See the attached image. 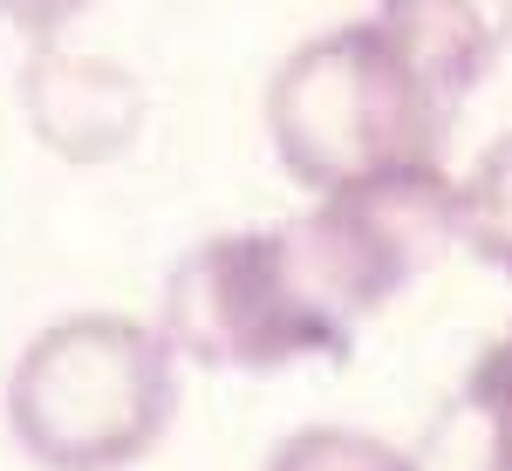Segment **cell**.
I'll use <instances>...</instances> for the list:
<instances>
[{
    "label": "cell",
    "mask_w": 512,
    "mask_h": 471,
    "mask_svg": "<svg viewBox=\"0 0 512 471\" xmlns=\"http://www.w3.org/2000/svg\"><path fill=\"white\" fill-rule=\"evenodd\" d=\"M458 246L478 267L512 274V130L492 137L478 164L458 178Z\"/></svg>",
    "instance_id": "obj_7"
},
{
    "label": "cell",
    "mask_w": 512,
    "mask_h": 471,
    "mask_svg": "<svg viewBox=\"0 0 512 471\" xmlns=\"http://www.w3.org/2000/svg\"><path fill=\"white\" fill-rule=\"evenodd\" d=\"M458 103L369 14L301 41L267 82V137L301 192H342L383 171L444 164Z\"/></svg>",
    "instance_id": "obj_1"
},
{
    "label": "cell",
    "mask_w": 512,
    "mask_h": 471,
    "mask_svg": "<svg viewBox=\"0 0 512 471\" xmlns=\"http://www.w3.org/2000/svg\"><path fill=\"white\" fill-rule=\"evenodd\" d=\"M287 246L315 301L355 328L458 246V185L444 178V164H417L321 192L301 219H287Z\"/></svg>",
    "instance_id": "obj_4"
},
{
    "label": "cell",
    "mask_w": 512,
    "mask_h": 471,
    "mask_svg": "<svg viewBox=\"0 0 512 471\" xmlns=\"http://www.w3.org/2000/svg\"><path fill=\"white\" fill-rule=\"evenodd\" d=\"M465 396H472L478 410H485V417L512 437V328L492 342V349H478L472 376H465Z\"/></svg>",
    "instance_id": "obj_10"
},
{
    "label": "cell",
    "mask_w": 512,
    "mask_h": 471,
    "mask_svg": "<svg viewBox=\"0 0 512 471\" xmlns=\"http://www.w3.org/2000/svg\"><path fill=\"white\" fill-rule=\"evenodd\" d=\"M369 7L451 103H465L492 76V62L512 41V0H369Z\"/></svg>",
    "instance_id": "obj_6"
},
{
    "label": "cell",
    "mask_w": 512,
    "mask_h": 471,
    "mask_svg": "<svg viewBox=\"0 0 512 471\" xmlns=\"http://www.w3.org/2000/svg\"><path fill=\"white\" fill-rule=\"evenodd\" d=\"M267 471H417V451H396L349 424H308L267 458Z\"/></svg>",
    "instance_id": "obj_9"
},
{
    "label": "cell",
    "mask_w": 512,
    "mask_h": 471,
    "mask_svg": "<svg viewBox=\"0 0 512 471\" xmlns=\"http://www.w3.org/2000/svg\"><path fill=\"white\" fill-rule=\"evenodd\" d=\"M158 335L178 362L267 376L294 362H349L355 328L315 301L308 274L294 267L287 226L212 233L171 267L158 301Z\"/></svg>",
    "instance_id": "obj_3"
},
{
    "label": "cell",
    "mask_w": 512,
    "mask_h": 471,
    "mask_svg": "<svg viewBox=\"0 0 512 471\" xmlns=\"http://www.w3.org/2000/svg\"><path fill=\"white\" fill-rule=\"evenodd\" d=\"M178 417V349L130 314L41 328L7 376V431L41 471H130Z\"/></svg>",
    "instance_id": "obj_2"
},
{
    "label": "cell",
    "mask_w": 512,
    "mask_h": 471,
    "mask_svg": "<svg viewBox=\"0 0 512 471\" xmlns=\"http://www.w3.org/2000/svg\"><path fill=\"white\" fill-rule=\"evenodd\" d=\"M21 103L35 137L69 164H103L123 157L144 130V89L130 69L103 62V55H82L62 41H35L28 69H21Z\"/></svg>",
    "instance_id": "obj_5"
},
{
    "label": "cell",
    "mask_w": 512,
    "mask_h": 471,
    "mask_svg": "<svg viewBox=\"0 0 512 471\" xmlns=\"http://www.w3.org/2000/svg\"><path fill=\"white\" fill-rule=\"evenodd\" d=\"M417 471H512V437L458 390L417 444Z\"/></svg>",
    "instance_id": "obj_8"
},
{
    "label": "cell",
    "mask_w": 512,
    "mask_h": 471,
    "mask_svg": "<svg viewBox=\"0 0 512 471\" xmlns=\"http://www.w3.org/2000/svg\"><path fill=\"white\" fill-rule=\"evenodd\" d=\"M89 0H0V21H14L28 41H62V28L76 21Z\"/></svg>",
    "instance_id": "obj_11"
}]
</instances>
